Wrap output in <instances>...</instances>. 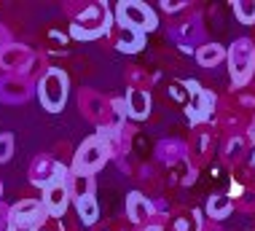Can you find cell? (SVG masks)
<instances>
[{"instance_id": "cell-1", "label": "cell", "mask_w": 255, "mask_h": 231, "mask_svg": "<svg viewBox=\"0 0 255 231\" xmlns=\"http://www.w3.org/2000/svg\"><path fill=\"white\" fill-rule=\"evenodd\" d=\"M229 73L237 89H242L250 83V78L255 75V43L250 38H239L234 40V46L229 48Z\"/></svg>"}, {"instance_id": "cell-2", "label": "cell", "mask_w": 255, "mask_h": 231, "mask_svg": "<svg viewBox=\"0 0 255 231\" xmlns=\"http://www.w3.org/2000/svg\"><path fill=\"white\" fill-rule=\"evenodd\" d=\"M38 97L49 113H59L67 102V73L59 67L46 70V75L38 81Z\"/></svg>"}, {"instance_id": "cell-3", "label": "cell", "mask_w": 255, "mask_h": 231, "mask_svg": "<svg viewBox=\"0 0 255 231\" xmlns=\"http://www.w3.org/2000/svg\"><path fill=\"white\" fill-rule=\"evenodd\" d=\"M110 159V148L108 143L102 140V135L89 137L78 151H75L73 159V175H94L97 170L105 167V162Z\"/></svg>"}, {"instance_id": "cell-4", "label": "cell", "mask_w": 255, "mask_h": 231, "mask_svg": "<svg viewBox=\"0 0 255 231\" xmlns=\"http://www.w3.org/2000/svg\"><path fill=\"white\" fill-rule=\"evenodd\" d=\"M110 27V11L102 3L84 5V11L78 13V22L73 24V35L78 40H92L100 38L102 32H108Z\"/></svg>"}, {"instance_id": "cell-5", "label": "cell", "mask_w": 255, "mask_h": 231, "mask_svg": "<svg viewBox=\"0 0 255 231\" xmlns=\"http://www.w3.org/2000/svg\"><path fill=\"white\" fill-rule=\"evenodd\" d=\"M116 16H119V24L121 27H132V30L142 32V35L158 27L156 11L148 8V5L140 3V0H124V3H119Z\"/></svg>"}, {"instance_id": "cell-6", "label": "cell", "mask_w": 255, "mask_h": 231, "mask_svg": "<svg viewBox=\"0 0 255 231\" xmlns=\"http://www.w3.org/2000/svg\"><path fill=\"white\" fill-rule=\"evenodd\" d=\"M78 108L81 113H84L89 121L94 124H105V129L110 127L108 124V116H110V102H105V97L100 92H94V89H81L78 92Z\"/></svg>"}, {"instance_id": "cell-7", "label": "cell", "mask_w": 255, "mask_h": 231, "mask_svg": "<svg viewBox=\"0 0 255 231\" xmlns=\"http://www.w3.org/2000/svg\"><path fill=\"white\" fill-rule=\"evenodd\" d=\"M191 89V100L185 105V113H188L191 124H199V121H207L212 118V108H215V94L204 92L196 81H185Z\"/></svg>"}, {"instance_id": "cell-8", "label": "cell", "mask_w": 255, "mask_h": 231, "mask_svg": "<svg viewBox=\"0 0 255 231\" xmlns=\"http://www.w3.org/2000/svg\"><path fill=\"white\" fill-rule=\"evenodd\" d=\"M32 62H35V54L27 46L8 43V46L0 48V70H5V73L19 75V70H22V75H27V70L32 67Z\"/></svg>"}, {"instance_id": "cell-9", "label": "cell", "mask_w": 255, "mask_h": 231, "mask_svg": "<svg viewBox=\"0 0 255 231\" xmlns=\"http://www.w3.org/2000/svg\"><path fill=\"white\" fill-rule=\"evenodd\" d=\"M30 180L35 186H49V183H54V180H70V175H67V167L65 164H59V162H54V159H49V156H38L35 162H32V167H30Z\"/></svg>"}, {"instance_id": "cell-10", "label": "cell", "mask_w": 255, "mask_h": 231, "mask_svg": "<svg viewBox=\"0 0 255 231\" xmlns=\"http://www.w3.org/2000/svg\"><path fill=\"white\" fill-rule=\"evenodd\" d=\"M32 94V86L27 81V75H16V73H5L0 75V102H27Z\"/></svg>"}, {"instance_id": "cell-11", "label": "cell", "mask_w": 255, "mask_h": 231, "mask_svg": "<svg viewBox=\"0 0 255 231\" xmlns=\"http://www.w3.org/2000/svg\"><path fill=\"white\" fill-rule=\"evenodd\" d=\"M46 207L38 199H22L8 210V223H24V226H40Z\"/></svg>"}, {"instance_id": "cell-12", "label": "cell", "mask_w": 255, "mask_h": 231, "mask_svg": "<svg viewBox=\"0 0 255 231\" xmlns=\"http://www.w3.org/2000/svg\"><path fill=\"white\" fill-rule=\"evenodd\" d=\"M67 202H70V188H67L65 180H54V183L46 186V197H43V207L46 213L54 215V218H62L67 210Z\"/></svg>"}, {"instance_id": "cell-13", "label": "cell", "mask_w": 255, "mask_h": 231, "mask_svg": "<svg viewBox=\"0 0 255 231\" xmlns=\"http://www.w3.org/2000/svg\"><path fill=\"white\" fill-rule=\"evenodd\" d=\"M172 38L180 43L183 51H194V48L202 43L204 30H202V24H199V19H188V22H180L172 30Z\"/></svg>"}, {"instance_id": "cell-14", "label": "cell", "mask_w": 255, "mask_h": 231, "mask_svg": "<svg viewBox=\"0 0 255 231\" xmlns=\"http://www.w3.org/2000/svg\"><path fill=\"white\" fill-rule=\"evenodd\" d=\"M150 215H153V205L142 197V194H129L127 199V218L137 223V226H142V223L150 221Z\"/></svg>"}, {"instance_id": "cell-15", "label": "cell", "mask_w": 255, "mask_h": 231, "mask_svg": "<svg viewBox=\"0 0 255 231\" xmlns=\"http://www.w3.org/2000/svg\"><path fill=\"white\" fill-rule=\"evenodd\" d=\"M127 113L132 118H148L150 113V94L145 89H129L127 92Z\"/></svg>"}, {"instance_id": "cell-16", "label": "cell", "mask_w": 255, "mask_h": 231, "mask_svg": "<svg viewBox=\"0 0 255 231\" xmlns=\"http://www.w3.org/2000/svg\"><path fill=\"white\" fill-rule=\"evenodd\" d=\"M156 153H158V159L167 162L169 167L183 162V159H188V148H185V143H180V140H161Z\"/></svg>"}, {"instance_id": "cell-17", "label": "cell", "mask_w": 255, "mask_h": 231, "mask_svg": "<svg viewBox=\"0 0 255 231\" xmlns=\"http://www.w3.org/2000/svg\"><path fill=\"white\" fill-rule=\"evenodd\" d=\"M142 43H145L142 32L132 30V27H121L119 24V32H116V46H119L121 51L134 54V51H140V48H142Z\"/></svg>"}, {"instance_id": "cell-18", "label": "cell", "mask_w": 255, "mask_h": 231, "mask_svg": "<svg viewBox=\"0 0 255 231\" xmlns=\"http://www.w3.org/2000/svg\"><path fill=\"white\" fill-rule=\"evenodd\" d=\"M231 210H234L231 194H212L210 202H207V215H210L212 221H223V218H229Z\"/></svg>"}, {"instance_id": "cell-19", "label": "cell", "mask_w": 255, "mask_h": 231, "mask_svg": "<svg viewBox=\"0 0 255 231\" xmlns=\"http://www.w3.org/2000/svg\"><path fill=\"white\" fill-rule=\"evenodd\" d=\"M223 59H226V48L220 43H204V46H199V51H196V62L202 67H215Z\"/></svg>"}, {"instance_id": "cell-20", "label": "cell", "mask_w": 255, "mask_h": 231, "mask_svg": "<svg viewBox=\"0 0 255 231\" xmlns=\"http://www.w3.org/2000/svg\"><path fill=\"white\" fill-rule=\"evenodd\" d=\"M75 210H78L84 226H92V223H97V218H100V207H97V199L94 197H78L75 199Z\"/></svg>"}, {"instance_id": "cell-21", "label": "cell", "mask_w": 255, "mask_h": 231, "mask_svg": "<svg viewBox=\"0 0 255 231\" xmlns=\"http://www.w3.org/2000/svg\"><path fill=\"white\" fill-rule=\"evenodd\" d=\"M67 188H70V197H92V188H94V180L92 175H70L67 180Z\"/></svg>"}, {"instance_id": "cell-22", "label": "cell", "mask_w": 255, "mask_h": 231, "mask_svg": "<svg viewBox=\"0 0 255 231\" xmlns=\"http://www.w3.org/2000/svg\"><path fill=\"white\" fill-rule=\"evenodd\" d=\"M234 16L242 24H255V0H237L234 3Z\"/></svg>"}, {"instance_id": "cell-23", "label": "cell", "mask_w": 255, "mask_h": 231, "mask_svg": "<svg viewBox=\"0 0 255 231\" xmlns=\"http://www.w3.org/2000/svg\"><path fill=\"white\" fill-rule=\"evenodd\" d=\"M245 145H247V140H245V137L234 135L229 143H226V162H231V164H239V162H242Z\"/></svg>"}, {"instance_id": "cell-24", "label": "cell", "mask_w": 255, "mask_h": 231, "mask_svg": "<svg viewBox=\"0 0 255 231\" xmlns=\"http://www.w3.org/2000/svg\"><path fill=\"white\" fill-rule=\"evenodd\" d=\"M13 156V135H0V164Z\"/></svg>"}, {"instance_id": "cell-25", "label": "cell", "mask_w": 255, "mask_h": 231, "mask_svg": "<svg viewBox=\"0 0 255 231\" xmlns=\"http://www.w3.org/2000/svg\"><path fill=\"white\" fill-rule=\"evenodd\" d=\"M161 8L167 11V13H175V11L188 8V3H185V0H161Z\"/></svg>"}, {"instance_id": "cell-26", "label": "cell", "mask_w": 255, "mask_h": 231, "mask_svg": "<svg viewBox=\"0 0 255 231\" xmlns=\"http://www.w3.org/2000/svg\"><path fill=\"white\" fill-rule=\"evenodd\" d=\"M8 231H38V226H24V223H11Z\"/></svg>"}, {"instance_id": "cell-27", "label": "cell", "mask_w": 255, "mask_h": 231, "mask_svg": "<svg viewBox=\"0 0 255 231\" xmlns=\"http://www.w3.org/2000/svg\"><path fill=\"white\" fill-rule=\"evenodd\" d=\"M5 223H8V210H5L3 205H0V229H3Z\"/></svg>"}, {"instance_id": "cell-28", "label": "cell", "mask_w": 255, "mask_h": 231, "mask_svg": "<svg viewBox=\"0 0 255 231\" xmlns=\"http://www.w3.org/2000/svg\"><path fill=\"white\" fill-rule=\"evenodd\" d=\"M137 231H164V229L158 226V223H148V226H140Z\"/></svg>"}, {"instance_id": "cell-29", "label": "cell", "mask_w": 255, "mask_h": 231, "mask_svg": "<svg viewBox=\"0 0 255 231\" xmlns=\"http://www.w3.org/2000/svg\"><path fill=\"white\" fill-rule=\"evenodd\" d=\"M199 231H220V229L212 226V223H202V229H199Z\"/></svg>"}, {"instance_id": "cell-30", "label": "cell", "mask_w": 255, "mask_h": 231, "mask_svg": "<svg viewBox=\"0 0 255 231\" xmlns=\"http://www.w3.org/2000/svg\"><path fill=\"white\" fill-rule=\"evenodd\" d=\"M3 46H8V43H5V30L0 27V48H3Z\"/></svg>"}, {"instance_id": "cell-31", "label": "cell", "mask_w": 255, "mask_h": 231, "mask_svg": "<svg viewBox=\"0 0 255 231\" xmlns=\"http://www.w3.org/2000/svg\"><path fill=\"white\" fill-rule=\"evenodd\" d=\"M253 167H255V153H253Z\"/></svg>"}, {"instance_id": "cell-32", "label": "cell", "mask_w": 255, "mask_h": 231, "mask_svg": "<svg viewBox=\"0 0 255 231\" xmlns=\"http://www.w3.org/2000/svg\"><path fill=\"white\" fill-rule=\"evenodd\" d=\"M0 194H3V186H0Z\"/></svg>"}]
</instances>
